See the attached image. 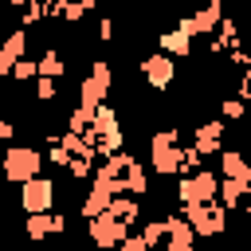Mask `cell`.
I'll list each match as a JSON object with an SVG mask.
<instances>
[{"label": "cell", "instance_id": "1", "mask_svg": "<svg viewBox=\"0 0 251 251\" xmlns=\"http://www.w3.org/2000/svg\"><path fill=\"white\" fill-rule=\"evenodd\" d=\"M35 173H39V153L35 149H12L8 157H4V176L8 180H35Z\"/></svg>", "mask_w": 251, "mask_h": 251}, {"label": "cell", "instance_id": "2", "mask_svg": "<svg viewBox=\"0 0 251 251\" xmlns=\"http://www.w3.org/2000/svg\"><path fill=\"white\" fill-rule=\"evenodd\" d=\"M110 63H102V59H94V71L82 78V102H86V110L98 102V98H106L110 94Z\"/></svg>", "mask_w": 251, "mask_h": 251}, {"label": "cell", "instance_id": "3", "mask_svg": "<svg viewBox=\"0 0 251 251\" xmlns=\"http://www.w3.org/2000/svg\"><path fill=\"white\" fill-rule=\"evenodd\" d=\"M141 71H145V78H149L157 90H165V86L173 82V59H169V55H149V59L141 63Z\"/></svg>", "mask_w": 251, "mask_h": 251}, {"label": "cell", "instance_id": "4", "mask_svg": "<svg viewBox=\"0 0 251 251\" xmlns=\"http://www.w3.org/2000/svg\"><path fill=\"white\" fill-rule=\"evenodd\" d=\"M47 204H51V184H47V180H27V184H24V208L43 212Z\"/></svg>", "mask_w": 251, "mask_h": 251}, {"label": "cell", "instance_id": "5", "mask_svg": "<svg viewBox=\"0 0 251 251\" xmlns=\"http://www.w3.org/2000/svg\"><path fill=\"white\" fill-rule=\"evenodd\" d=\"M20 55H24V31H12L4 39V47H0V71H16Z\"/></svg>", "mask_w": 251, "mask_h": 251}, {"label": "cell", "instance_id": "6", "mask_svg": "<svg viewBox=\"0 0 251 251\" xmlns=\"http://www.w3.org/2000/svg\"><path fill=\"white\" fill-rule=\"evenodd\" d=\"M180 196H184V200H192V204L208 200V196H212V176H196V180H184V184H180Z\"/></svg>", "mask_w": 251, "mask_h": 251}, {"label": "cell", "instance_id": "7", "mask_svg": "<svg viewBox=\"0 0 251 251\" xmlns=\"http://www.w3.org/2000/svg\"><path fill=\"white\" fill-rule=\"evenodd\" d=\"M188 39H192V35H184V31L176 27V31H165L157 43H161L165 51H173V55H184V51H188Z\"/></svg>", "mask_w": 251, "mask_h": 251}, {"label": "cell", "instance_id": "8", "mask_svg": "<svg viewBox=\"0 0 251 251\" xmlns=\"http://www.w3.org/2000/svg\"><path fill=\"white\" fill-rule=\"evenodd\" d=\"M224 173H227V176H239V180H251V169L239 161V153H227V157H224Z\"/></svg>", "mask_w": 251, "mask_h": 251}, {"label": "cell", "instance_id": "9", "mask_svg": "<svg viewBox=\"0 0 251 251\" xmlns=\"http://www.w3.org/2000/svg\"><path fill=\"white\" fill-rule=\"evenodd\" d=\"M39 71H43L47 78H55V75H63V63H59V55H55V51H47V55H43V63H39Z\"/></svg>", "mask_w": 251, "mask_h": 251}, {"label": "cell", "instance_id": "10", "mask_svg": "<svg viewBox=\"0 0 251 251\" xmlns=\"http://www.w3.org/2000/svg\"><path fill=\"white\" fill-rule=\"evenodd\" d=\"M35 71H39V67H35V63H31V59H20V63H16V71H12V75H16V78H20V82H24V78H31V75H35Z\"/></svg>", "mask_w": 251, "mask_h": 251}, {"label": "cell", "instance_id": "11", "mask_svg": "<svg viewBox=\"0 0 251 251\" xmlns=\"http://www.w3.org/2000/svg\"><path fill=\"white\" fill-rule=\"evenodd\" d=\"M0 137H12V126L8 122H0Z\"/></svg>", "mask_w": 251, "mask_h": 251}]
</instances>
